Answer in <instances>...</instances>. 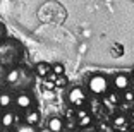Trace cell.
Listing matches in <instances>:
<instances>
[{"instance_id":"8992f818","label":"cell","mask_w":134,"mask_h":132,"mask_svg":"<svg viewBox=\"0 0 134 132\" xmlns=\"http://www.w3.org/2000/svg\"><path fill=\"white\" fill-rule=\"evenodd\" d=\"M40 118H41V115H40V112L36 108H26V113H24V122L29 125H38Z\"/></svg>"},{"instance_id":"44dd1931","label":"cell","mask_w":134,"mask_h":132,"mask_svg":"<svg viewBox=\"0 0 134 132\" xmlns=\"http://www.w3.org/2000/svg\"><path fill=\"white\" fill-rule=\"evenodd\" d=\"M100 130H114V127H112V124H100L98 125Z\"/></svg>"},{"instance_id":"3957f363","label":"cell","mask_w":134,"mask_h":132,"mask_svg":"<svg viewBox=\"0 0 134 132\" xmlns=\"http://www.w3.org/2000/svg\"><path fill=\"white\" fill-rule=\"evenodd\" d=\"M67 100H69V103H71L74 108H79V106H84L88 101V93L84 88H81V86H74L71 91H69V94H67Z\"/></svg>"},{"instance_id":"7a4b0ae2","label":"cell","mask_w":134,"mask_h":132,"mask_svg":"<svg viewBox=\"0 0 134 132\" xmlns=\"http://www.w3.org/2000/svg\"><path fill=\"white\" fill-rule=\"evenodd\" d=\"M19 55V48H14V43L7 41V43H0V64L7 65L12 64Z\"/></svg>"},{"instance_id":"30bf717a","label":"cell","mask_w":134,"mask_h":132,"mask_svg":"<svg viewBox=\"0 0 134 132\" xmlns=\"http://www.w3.org/2000/svg\"><path fill=\"white\" fill-rule=\"evenodd\" d=\"M112 127L114 129H127V118L124 113L112 117Z\"/></svg>"},{"instance_id":"d4e9b609","label":"cell","mask_w":134,"mask_h":132,"mask_svg":"<svg viewBox=\"0 0 134 132\" xmlns=\"http://www.w3.org/2000/svg\"><path fill=\"white\" fill-rule=\"evenodd\" d=\"M131 79H132V81H134V70H132V74H131Z\"/></svg>"},{"instance_id":"52a82bcc","label":"cell","mask_w":134,"mask_h":132,"mask_svg":"<svg viewBox=\"0 0 134 132\" xmlns=\"http://www.w3.org/2000/svg\"><path fill=\"white\" fill-rule=\"evenodd\" d=\"M16 124V115H14V112H9V110H5L2 115H0V125L5 129L12 127V125Z\"/></svg>"},{"instance_id":"484cf974","label":"cell","mask_w":134,"mask_h":132,"mask_svg":"<svg viewBox=\"0 0 134 132\" xmlns=\"http://www.w3.org/2000/svg\"><path fill=\"white\" fill-rule=\"evenodd\" d=\"M131 91H132V93H134V86H132V88H131Z\"/></svg>"},{"instance_id":"ffe728a7","label":"cell","mask_w":134,"mask_h":132,"mask_svg":"<svg viewBox=\"0 0 134 132\" xmlns=\"http://www.w3.org/2000/svg\"><path fill=\"white\" fill-rule=\"evenodd\" d=\"M43 79H45V89H55V82L47 77H43Z\"/></svg>"},{"instance_id":"9a60e30c","label":"cell","mask_w":134,"mask_h":132,"mask_svg":"<svg viewBox=\"0 0 134 132\" xmlns=\"http://www.w3.org/2000/svg\"><path fill=\"white\" fill-rule=\"evenodd\" d=\"M122 100L127 103H134V93L131 89H124L122 91Z\"/></svg>"},{"instance_id":"7402d4cb","label":"cell","mask_w":134,"mask_h":132,"mask_svg":"<svg viewBox=\"0 0 134 132\" xmlns=\"http://www.w3.org/2000/svg\"><path fill=\"white\" fill-rule=\"evenodd\" d=\"M5 38V27H4V24H0V41Z\"/></svg>"},{"instance_id":"277c9868","label":"cell","mask_w":134,"mask_h":132,"mask_svg":"<svg viewBox=\"0 0 134 132\" xmlns=\"http://www.w3.org/2000/svg\"><path fill=\"white\" fill-rule=\"evenodd\" d=\"M14 103H16V106L19 110H26L29 106H33V98L28 93H19L16 96V100H14Z\"/></svg>"},{"instance_id":"2e32d148","label":"cell","mask_w":134,"mask_h":132,"mask_svg":"<svg viewBox=\"0 0 134 132\" xmlns=\"http://www.w3.org/2000/svg\"><path fill=\"white\" fill-rule=\"evenodd\" d=\"M17 130H19V132H33V130H35V125H29V124L24 122V124L17 125Z\"/></svg>"},{"instance_id":"4316f807","label":"cell","mask_w":134,"mask_h":132,"mask_svg":"<svg viewBox=\"0 0 134 132\" xmlns=\"http://www.w3.org/2000/svg\"><path fill=\"white\" fill-rule=\"evenodd\" d=\"M131 129H132V130H134V124H132V127H131Z\"/></svg>"},{"instance_id":"e0dca14e","label":"cell","mask_w":134,"mask_h":132,"mask_svg":"<svg viewBox=\"0 0 134 132\" xmlns=\"http://www.w3.org/2000/svg\"><path fill=\"white\" fill-rule=\"evenodd\" d=\"M52 72H55L57 76H60L65 72V67H64V64H53L52 65Z\"/></svg>"},{"instance_id":"5bb4252c","label":"cell","mask_w":134,"mask_h":132,"mask_svg":"<svg viewBox=\"0 0 134 132\" xmlns=\"http://www.w3.org/2000/svg\"><path fill=\"white\" fill-rule=\"evenodd\" d=\"M76 124H77V127H88V125L91 124V115L90 113H88V115H84V117H81V118H77V122H76Z\"/></svg>"},{"instance_id":"8fae6325","label":"cell","mask_w":134,"mask_h":132,"mask_svg":"<svg viewBox=\"0 0 134 132\" xmlns=\"http://www.w3.org/2000/svg\"><path fill=\"white\" fill-rule=\"evenodd\" d=\"M35 69H36V74H38L40 77H47V74L52 70V65L47 64V62H38Z\"/></svg>"},{"instance_id":"d6986e66","label":"cell","mask_w":134,"mask_h":132,"mask_svg":"<svg viewBox=\"0 0 134 132\" xmlns=\"http://www.w3.org/2000/svg\"><path fill=\"white\" fill-rule=\"evenodd\" d=\"M65 118H67V120H76V108H74V106L65 112Z\"/></svg>"},{"instance_id":"9c48e42d","label":"cell","mask_w":134,"mask_h":132,"mask_svg":"<svg viewBox=\"0 0 134 132\" xmlns=\"http://www.w3.org/2000/svg\"><path fill=\"white\" fill-rule=\"evenodd\" d=\"M5 82H9V84H16L17 81L21 79V70L19 69H10L5 72Z\"/></svg>"},{"instance_id":"cb8c5ba5","label":"cell","mask_w":134,"mask_h":132,"mask_svg":"<svg viewBox=\"0 0 134 132\" xmlns=\"http://www.w3.org/2000/svg\"><path fill=\"white\" fill-rule=\"evenodd\" d=\"M131 118H132V120H134V108L131 110Z\"/></svg>"},{"instance_id":"4fadbf2b","label":"cell","mask_w":134,"mask_h":132,"mask_svg":"<svg viewBox=\"0 0 134 132\" xmlns=\"http://www.w3.org/2000/svg\"><path fill=\"white\" fill-rule=\"evenodd\" d=\"M100 96H95L93 94V98L90 100V108H91V113H98V110L102 108V101L98 100Z\"/></svg>"},{"instance_id":"603a6c76","label":"cell","mask_w":134,"mask_h":132,"mask_svg":"<svg viewBox=\"0 0 134 132\" xmlns=\"http://www.w3.org/2000/svg\"><path fill=\"white\" fill-rule=\"evenodd\" d=\"M5 72H7V70H5V65H2V64H0V79L5 77Z\"/></svg>"},{"instance_id":"5b68a950","label":"cell","mask_w":134,"mask_h":132,"mask_svg":"<svg viewBox=\"0 0 134 132\" xmlns=\"http://www.w3.org/2000/svg\"><path fill=\"white\" fill-rule=\"evenodd\" d=\"M114 88L117 91H124V89H127L131 86V79H129V76H126V74H117V76H114Z\"/></svg>"},{"instance_id":"7c38bea8","label":"cell","mask_w":134,"mask_h":132,"mask_svg":"<svg viewBox=\"0 0 134 132\" xmlns=\"http://www.w3.org/2000/svg\"><path fill=\"white\" fill-rule=\"evenodd\" d=\"M12 103H14V100L9 93H0V108L2 110H7Z\"/></svg>"},{"instance_id":"ba28073f","label":"cell","mask_w":134,"mask_h":132,"mask_svg":"<svg viewBox=\"0 0 134 132\" xmlns=\"http://www.w3.org/2000/svg\"><path fill=\"white\" fill-rule=\"evenodd\" d=\"M48 130H53V132L64 130V120L60 117H52L48 120Z\"/></svg>"},{"instance_id":"ac0fdd59","label":"cell","mask_w":134,"mask_h":132,"mask_svg":"<svg viewBox=\"0 0 134 132\" xmlns=\"http://www.w3.org/2000/svg\"><path fill=\"white\" fill-rule=\"evenodd\" d=\"M53 82H55V88H57V86H65L67 84V79H65V76H64V74H60V76H57V77H55V81H53Z\"/></svg>"},{"instance_id":"6da1fadb","label":"cell","mask_w":134,"mask_h":132,"mask_svg":"<svg viewBox=\"0 0 134 132\" xmlns=\"http://www.w3.org/2000/svg\"><path fill=\"white\" fill-rule=\"evenodd\" d=\"M108 86H110L108 79L102 74H95L88 79V89H90L91 94H95V96H103L108 91Z\"/></svg>"}]
</instances>
